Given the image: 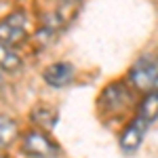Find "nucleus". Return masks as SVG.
Wrapping results in <instances>:
<instances>
[{
	"mask_svg": "<svg viewBox=\"0 0 158 158\" xmlns=\"http://www.w3.org/2000/svg\"><path fill=\"white\" fill-rule=\"evenodd\" d=\"M80 2L82 0H51V9L42 15V27L49 30L51 34L63 30L76 15Z\"/></svg>",
	"mask_w": 158,
	"mask_h": 158,
	"instance_id": "2",
	"label": "nucleus"
},
{
	"mask_svg": "<svg viewBox=\"0 0 158 158\" xmlns=\"http://www.w3.org/2000/svg\"><path fill=\"white\" fill-rule=\"evenodd\" d=\"M0 158H4V156H0Z\"/></svg>",
	"mask_w": 158,
	"mask_h": 158,
	"instance_id": "13",
	"label": "nucleus"
},
{
	"mask_svg": "<svg viewBox=\"0 0 158 158\" xmlns=\"http://www.w3.org/2000/svg\"><path fill=\"white\" fill-rule=\"evenodd\" d=\"M21 55L15 51V47H9V44H2L0 42V70L4 72H17L21 68Z\"/></svg>",
	"mask_w": 158,
	"mask_h": 158,
	"instance_id": "10",
	"label": "nucleus"
},
{
	"mask_svg": "<svg viewBox=\"0 0 158 158\" xmlns=\"http://www.w3.org/2000/svg\"><path fill=\"white\" fill-rule=\"evenodd\" d=\"M2 82H4V80H2V70H0V89H2Z\"/></svg>",
	"mask_w": 158,
	"mask_h": 158,
	"instance_id": "12",
	"label": "nucleus"
},
{
	"mask_svg": "<svg viewBox=\"0 0 158 158\" xmlns=\"http://www.w3.org/2000/svg\"><path fill=\"white\" fill-rule=\"evenodd\" d=\"M129 103H131V91L127 89V85H122V82H112V85H108L101 91V95L97 99L99 112L106 114V116H116V114L124 112Z\"/></svg>",
	"mask_w": 158,
	"mask_h": 158,
	"instance_id": "3",
	"label": "nucleus"
},
{
	"mask_svg": "<svg viewBox=\"0 0 158 158\" xmlns=\"http://www.w3.org/2000/svg\"><path fill=\"white\" fill-rule=\"evenodd\" d=\"M135 118H139V120L143 122V124H148V127L158 118V89L146 93V97L141 99V103H139V108H137V116H135Z\"/></svg>",
	"mask_w": 158,
	"mask_h": 158,
	"instance_id": "9",
	"label": "nucleus"
},
{
	"mask_svg": "<svg viewBox=\"0 0 158 158\" xmlns=\"http://www.w3.org/2000/svg\"><path fill=\"white\" fill-rule=\"evenodd\" d=\"M146 131H148V124H143L139 118L131 120L120 133V139H118L120 150L124 154H135V152L139 150V146H141V141H143Z\"/></svg>",
	"mask_w": 158,
	"mask_h": 158,
	"instance_id": "6",
	"label": "nucleus"
},
{
	"mask_svg": "<svg viewBox=\"0 0 158 158\" xmlns=\"http://www.w3.org/2000/svg\"><path fill=\"white\" fill-rule=\"evenodd\" d=\"M21 152L30 158H57L61 148L49 135H44L40 129H36V131H27L21 137Z\"/></svg>",
	"mask_w": 158,
	"mask_h": 158,
	"instance_id": "4",
	"label": "nucleus"
},
{
	"mask_svg": "<svg viewBox=\"0 0 158 158\" xmlns=\"http://www.w3.org/2000/svg\"><path fill=\"white\" fill-rule=\"evenodd\" d=\"M30 118H32V122L36 124L40 131H42V129L51 131V129H53V127L57 124V120H59V112L53 108V106L40 103V106H36V108L32 110Z\"/></svg>",
	"mask_w": 158,
	"mask_h": 158,
	"instance_id": "8",
	"label": "nucleus"
},
{
	"mask_svg": "<svg viewBox=\"0 0 158 158\" xmlns=\"http://www.w3.org/2000/svg\"><path fill=\"white\" fill-rule=\"evenodd\" d=\"M19 135V127L11 116H0V150L11 146Z\"/></svg>",
	"mask_w": 158,
	"mask_h": 158,
	"instance_id": "11",
	"label": "nucleus"
},
{
	"mask_svg": "<svg viewBox=\"0 0 158 158\" xmlns=\"http://www.w3.org/2000/svg\"><path fill=\"white\" fill-rule=\"evenodd\" d=\"M129 82L143 93L158 89V55L154 53L141 55L129 72Z\"/></svg>",
	"mask_w": 158,
	"mask_h": 158,
	"instance_id": "1",
	"label": "nucleus"
},
{
	"mask_svg": "<svg viewBox=\"0 0 158 158\" xmlns=\"http://www.w3.org/2000/svg\"><path fill=\"white\" fill-rule=\"evenodd\" d=\"M27 38V17L23 11H15L0 21V42L17 47Z\"/></svg>",
	"mask_w": 158,
	"mask_h": 158,
	"instance_id": "5",
	"label": "nucleus"
},
{
	"mask_svg": "<svg viewBox=\"0 0 158 158\" xmlns=\"http://www.w3.org/2000/svg\"><path fill=\"white\" fill-rule=\"evenodd\" d=\"M42 78H44V82L49 86H55V89L68 86L74 80V65L72 63H65V61L53 63V65H49V68L44 70Z\"/></svg>",
	"mask_w": 158,
	"mask_h": 158,
	"instance_id": "7",
	"label": "nucleus"
}]
</instances>
